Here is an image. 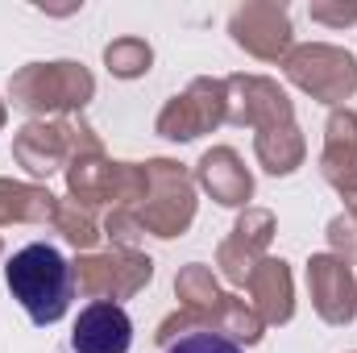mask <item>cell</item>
I'll use <instances>...</instances> for the list:
<instances>
[{"mask_svg":"<svg viewBox=\"0 0 357 353\" xmlns=\"http://www.w3.org/2000/svg\"><path fill=\"white\" fill-rule=\"evenodd\" d=\"M191 175H195V187L208 191L220 208H241V212H245L250 200H254V175H250L245 158H241L233 146H212V150H204Z\"/></svg>","mask_w":357,"mask_h":353,"instance_id":"7c38bea8","label":"cell"},{"mask_svg":"<svg viewBox=\"0 0 357 353\" xmlns=\"http://www.w3.org/2000/svg\"><path fill=\"white\" fill-rule=\"evenodd\" d=\"M162 353H245V350L225 341L220 333H191V337H183L175 345H167Z\"/></svg>","mask_w":357,"mask_h":353,"instance_id":"4316f807","label":"cell"},{"mask_svg":"<svg viewBox=\"0 0 357 353\" xmlns=\"http://www.w3.org/2000/svg\"><path fill=\"white\" fill-rule=\"evenodd\" d=\"M133 345V320L125 303H88L71 324V350L75 353H129Z\"/></svg>","mask_w":357,"mask_h":353,"instance_id":"4fadbf2b","label":"cell"},{"mask_svg":"<svg viewBox=\"0 0 357 353\" xmlns=\"http://www.w3.org/2000/svg\"><path fill=\"white\" fill-rule=\"evenodd\" d=\"M225 91H229V117L225 125H237V129H278V125H295V104L287 88L270 75H225Z\"/></svg>","mask_w":357,"mask_h":353,"instance_id":"ba28073f","label":"cell"},{"mask_svg":"<svg viewBox=\"0 0 357 353\" xmlns=\"http://www.w3.org/2000/svg\"><path fill=\"white\" fill-rule=\"evenodd\" d=\"M245 295H250L254 312L266 320V329L291 324V316H295V278H291V266L282 258L266 254L254 266V274L245 278Z\"/></svg>","mask_w":357,"mask_h":353,"instance_id":"9a60e30c","label":"cell"},{"mask_svg":"<svg viewBox=\"0 0 357 353\" xmlns=\"http://www.w3.org/2000/svg\"><path fill=\"white\" fill-rule=\"evenodd\" d=\"M282 75L320 104L345 108V100L357 96V54L333 42H303L282 59Z\"/></svg>","mask_w":357,"mask_h":353,"instance_id":"277c9868","label":"cell"},{"mask_svg":"<svg viewBox=\"0 0 357 353\" xmlns=\"http://www.w3.org/2000/svg\"><path fill=\"white\" fill-rule=\"evenodd\" d=\"M328 246H333V254L345 258V262L357 258V216L349 212V208H345L341 216L328 220Z\"/></svg>","mask_w":357,"mask_h":353,"instance_id":"484cf974","label":"cell"},{"mask_svg":"<svg viewBox=\"0 0 357 353\" xmlns=\"http://www.w3.org/2000/svg\"><path fill=\"white\" fill-rule=\"evenodd\" d=\"M212 333H220L225 341L250 350V345H258V341L266 337V320L254 312L250 299H241V295H225V299L216 303V312H212Z\"/></svg>","mask_w":357,"mask_h":353,"instance_id":"ac0fdd59","label":"cell"},{"mask_svg":"<svg viewBox=\"0 0 357 353\" xmlns=\"http://www.w3.org/2000/svg\"><path fill=\"white\" fill-rule=\"evenodd\" d=\"M4 283H8V295L25 308V316L42 329L59 324L71 312V299H75L71 262L46 241L21 246L4 262Z\"/></svg>","mask_w":357,"mask_h":353,"instance_id":"6da1fadb","label":"cell"},{"mask_svg":"<svg viewBox=\"0 0 357 353\" xmlns=\"http://www.w3.org/2000/svg\"><path fill=\"white\" fill-rule=\"evenodd\" d=\"M108 183H112V158L100 150V154H79L67 163V191L71 200L100 208L108 204Z\"/></svg>","mask_w":357,"mask_h":353,"instance_id":"d6986e66","label":"cell"},{"mask_svg":"<svg viewBox=\"0 0 357 353\" xmlns=\"http://www.w3.org/2000/svg\"><path fill=\"white\" fill-rule=\"evenodd\" d=\"M225 117H229V91H225V80L199 75V80H191L178 96H171V100L158 108L154 133L167 137V142H195V137L220 129Z\"/></svg>","mask_w":357,"mask_h":353,"instance_id":"8992f818","label":"cell"},{"mask_svg":"<svg viewBox=\"0 0 357 353\" xmlns=\"http://www.w3.org/2000/svg\"><path fill=\"white\" fill-rule=\"evenodd\" d=\"M274 212L270 208H245L233 225V233L216 246V270L233 283V287H245V278L254 274V266L270 254V241H274Z\"/></svg>","mask_w":357,"mask_h":353,"instance_id":"30bf717a","label":"cell"},{"mask_svg":"<svg viewBox=\"0 0 357 353\" xmlns=\"http://www.w3.org/2000/svg\"><path fill=\"white\" fill-rule=\"evenodd\" d=\"M50 225H54V229L63 233V241H67L71 250H79V254H96V246H100V237H104V225L96 220V208L71 200V195L59 200Z\"/></svg>","mask_w":357,"mask_h":353,"instance_id":"44dd1931","label":"cell"},{"mask_svg":"<svg viewBox=\"0 0 357 353\" xmlns=\"http://www.w3.org/2000/svg\"><path fill=\"white\" fill-rule=\"evenodd\" d=\"M100 225H104V237L112 241V250H137V241L146 237V225L133 208H108V216Z\"/></svg>","mask_w":357,"mask_h":353,"instance_id":"603a6c76","label":"cell"},{"mask_svg":"<svg viewBox=\"0 0 357 353\" xmlns=\"http://www.w3.org/2000/svg\"><path fill=\"white\" fill-rule=\"evenodd\" d=\"M13 158L33 179H50L54 171H67L71 150H67L63 121H25L13 133Z\"/></svg>","mask_w":357,"mask_h":353,"instance_id":"5bb4252c","label":"cell"},{"mask_svg":"<svg viewBox=\"0 0 357 353\" xmlns=\"http://www.w3.org/2000/svg\"><path fill=\"white\" fill-rule=\"evenodd\" d=\"M254 158L266 175L282 179V175H295L307 158V142L299 133V125H278V129H262L254 133Z\"/></svg>","mask_w":357,"mask_h":353,"instance_id":"e0dca14e","label":"cell"},{"mask_svg":"<svg viewBox=\"0 0 357 353\" xmlns=\"http://www.w3.org/2000/svg\"><path fill=\"white\" fill-rule=\"evenodd\" d=\"M104 67L112 80H142L154 67V46L137 33H121L104 46Z\"/></svg>","mask_w":357,"mask_h":353,"instance_id":"7402d4cb","label":"cell"},{"mask_svg":"<svg viewBox=\"0 0 357 353\" xmlns=\"http://www.w3.org/2000/svg\"><path fill=\"white\" fill-rule=\"evenodd\" d=\"M307 17L316 25H328V29H345L357 21V0H312Z\"/></svg>","mask_w":357,"mask_h":353,"instance_id":"d4e9b609","label":"cell"},{"mask_svg":"<svg viewBox=\"0 0 357 353\" xmlns=\"http://www.w3.org/2000/svg\"><path fill=\"white\" fill-rule=\"evenodd\" d=\"M75 295L91 303H125L154 283V258L142 250H96L71 262Z\"/></svg>","mask_w":357,"mask_h":353,"instance_id":"5b68a950","label":"cell"},{"mask_svg":"<svg viewBox=\"0 0 357 353\" xmlns=\"http://www.w3.org/2000/svg\"><path fill=\"white\" fill-rule=\"evenodd\" d=\"M349 212H354V216H357V204H354V208H349Z\"/></svg>","mask_w":357,"mask_h":353,"instance_id":"f546056e","label":"cell"},{"mask_svg":"<svg viewBox=\"0 0 357 353\" xmlns=\"http://www.w3.org/2000/svg\"><path fill=\"white\" fill-rule=\"evenodd\" d=\"M175 295H178V308L204 316L208 324H212L216 303L225 299V291H220V283H216V270L204 266V262H187L183 270H178L175 274Z\"/></svg>","mask_w":357,"mask_h":353,"instance_id":"ffe728a7","label":"cell"},{"mask_svg":"<svg viewBox=\"0 0 357 353\" xmlns=\"http://www.w3.org/2000/svg\"><path fill=\"white\" fill-rule=\"evenodd\" d=\"M191 333H212V324L204 320V316H195V312H187V308H178V312H171L162 324H158V333H154V341L167 350V345H175V341H183V337H191Z\"/></svg>","mask_w":357,"mask_h":353,"instance_id":"cb8c5ba5","label":"cell"},{"mask_svg":"<svg viewBox=\"0 0 357 353\" xmlns=\"http://www.w3.org/2000/svg\"><path fill=\"white\" fill-rule=\"evenodd\" d=\"M4 121H8V104L0 100V129H4Z\"/></svg>","mask_w":357,"mask_h":353,"instance_id":"83f0119b","label":"cell"},{"mask_svg":"<svg viewBox=\"0 0 357 353\" xmlns=\"http://www.w3.org/2000/svg\"><path fill=\"white\" fill-rule=\"evenodd\" d=\"M229 38L237 50H245L258 63H282L295 50L291 8L278 0H245L229 17Z\"/></svg>","mask_w":357,"mask_h":353,"instance_id":"52a82bcc","label":"cell"},{"mask_svg":"<svg viewBox=\"0 0 357 353\" xmlns=\"http://www.w3.org/2000/svg\"><path fill=\"white\" fill-rule=\"evenodd\" d=\"M96 96V75L75 59H50V63H25L8 80V104L29 112V121H63L84 117Z\"/></svg>","mask_w":357,"mask_h":353,"instance_id":"7a4b0ae2","label":"cell"},{"mask_svg":"<svg viewBox=\"0 0 357 353\" xmlns=\"http://www.w3.org/2000/svg\"><path fill=\"white\" fill-rule=\"evenodd\" d=\"M320 175L324 183L354 208L357 204V112L333 108L324 121V150H320Z\"/></svg>","mask_w":357,"mask_h":353,"instance_id":"8fae6325","label":"cell"},{"mask_svg":"<svg viewBox=\"0 0 357 353\" xmlns=\"http://www.w3.org/2000/svg\"><path fill=\"white\" fill-rule=\"evenodd\" d=\"M0 258H4V237H0Z\"/></svg>","mask_w":357,"mask_h":353,"instance_id":"f1b7e54d","label":"cell"},{"mask_svg":"<svg viewBox=\"0 0 357 353\" xmlns=\"http://www.w3.org/2000/svg\"><path fill=\"white\" fill-rule=\"evenodd\" d=\"M307 295H312V308L324 324L341 329L357 316V270L354 262L337 258L333 250L328 254H312L307 258Z\"/></svg>","mask_w":357,"mask_h":353,"instance_id":"9c48e42d","label":"cell"},{"mask_svg":"<svg viewBox=\"0 0 357 353\" xmlns=\"http://www.w3.org/2000/svg\"><path fill=\"white\" fill-rule=\"evenodd\" d=\"M146 175H150V187H146V200L137 208L142 225H146V237H158V241H175L191 229L195 220V175L175 163V158H150L146 163Z\"/></svg>","mask_w":357,"mask_h":353,"instance_id":"3957f363","label":"cell"},{"mask_svg":"<svg viewBox=\"0 0 357 353\" xmlns=\"http://www.w3.org/2000/svg\"><path fill=\"white\" fill-rule=\"evenodd\" d=\"M59 195L42 183L0 179V229L4 225H50Z\"/></svg>","mask_w":357,"mask_h":353,"instance_id":"2e32d148","label":"cell"},{"mask_svg":"<svg viewBox=\"0 0 357 353\" xmlns=\"http://www.w3.org/2000/svg\"><path fill=\"white\" fill-rule=\"evenodd\" d=\"M354 266H357V258H354Z\"/></svg>","mask_w":357,"mask_h":353,"instance_id":"4dcf8cb0","label":"cell"}]
</instances>
